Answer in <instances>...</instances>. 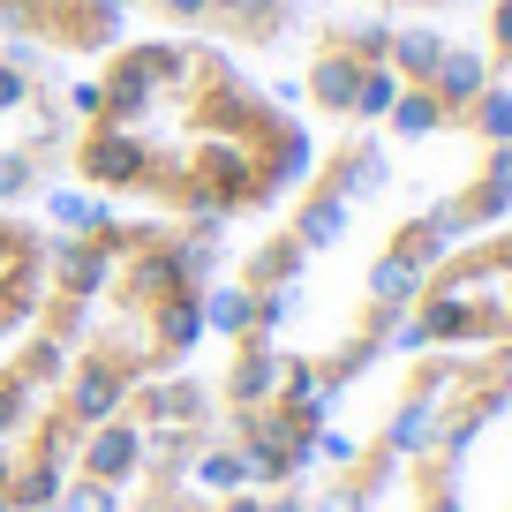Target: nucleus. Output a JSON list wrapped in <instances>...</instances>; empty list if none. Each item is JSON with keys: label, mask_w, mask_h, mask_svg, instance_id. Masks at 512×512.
<instances>
[{"label": "nucleus", "mask_w": 512, "mask_h": 512, "mask_svg": "<svg viewBox=\"0 0 512 512\" xmlns=\"http://www.w3.org/2000/svg\"><path fill=\"white\" fill-rule=\"evenodd\" d=\"M309 159L317 128L302 106L211 38L121 31L76 76L68 181L106 211L234 234L272 219Z\"/></svg>", "instance_id": "obj_3"}, {"label": "nucleus", "mask_w": 512, "mask_h": 512, "mask_svg": "<svg viewBox=\"0 0 512 512\" xmlns=\"http://www.w3.org/2000/svg\"><path fill=\"white\" fill-rule=\"evenodd\" d=\"M512 211V151L482 136L400 144L339 128L317 144L294 196L256 219V241L226 256L211 332H264L302 354L324 392L400 354V324L422 272L452 241Z\"/></svg>", "instance_id": "obj_1"}, {"label": "nucleus", "mask_w": 512, "mask_h": 512, "mask_svg": "<svg viewBox=\"0 0 512 512\" xmlns=\"http://www.w3.org/2000/svg\"><path fill=\"white\" fill-rule=\"evenodd\" d=\"M332 8H377V16H452L467 0H332Z\"/></svg>", "instance_id": "obj_13"}, {"label": "nucleus", "mask_w": 512, "mask_h": 512, "mask_svg": "<svg viewBox=\"0 0 512 512\" xmlns=\"http://www.w3.org/2000/svg\"><path fill=\"white\" fill-rule=\"evenodd\" d=\"M512 415V347H400L332 407L302 512H467V460Z\"/></svg>", "instance_id": "obj_4"}, {"label": "nucleus", "mask_w": 512, "mask_h": 512, "mask_svg": "<svg viewBox=\"0 0 512 512\" xmlns=\"http://www.w3.org/2000/svg\"><path fill=\"white\" fill-rule=\"evenodd\" d=\"M400 347H512V211L422 272Z\"/></svg>", "instance_id": "obj_8"}, {"label": "nucleus", "mask_w": 512, "mask_h": 512, "mask_svg": "<svg viewBox=\"0 0 512 512\" xmlns=\"http://www.w3.org/2000/svg\"><path fill=\"white\" fill-rule=\"evenodd\" d=\"M53 264V226L38 211H0V347L23 332V317L38 309Z\"/></svg>", "instance_id": "obj_11"}, {"label": "nucleus", "mask_w": 512, "mask_h": 512, "mask_svg": "<svg viewBox=\"0 0 512 512\" xmlns=\"http://www.w3.org/2000/svg\"><path fill=\"white\" fill-rule=\"evenodd\" d=\"M294 106L309 128H377L400 144L490 136V76L475 31L445 16H377L317 8L294 38Z\"/></svg>", "instance_id": "obj_5"}, {"label": "nucleus", "mask_w": 512, "mask_h": 512, "mask_svg": "<svg viewBox=\"0 0 512 512\" xmlns=\"http://www.w3.org/2000/svg\"><path fill=\"white\" fill-rule=\"evenodd\" d=\"M505 512H512V497H505Z\"/></svg>", "instance_id": "obj_14"}, {"label": "nucleus", "mask_w": 512, "mask_h": 512, "mask_svg": "<svg viewBox=\"0 0 512 512\" xmlns=\"http://www.w3.org/2000/svg\"><path fill=\"white\" fill-rule=\"evenodd\" d=\"M475 46H482V76H490V136L512 151V0H482Z\"/></svg>", "instance_id": "obj_12"}, {"label": "nucleus", "mask_w": 512, "mask_h": 512, "mask_svg": "<svg viewBox=\"0 0 512 512\" xmlns=\"http://www.w3.org/2000/svg\"><path fill=\"white\" fill-rule=\"evenodd\" d=\"M128 31L121 0H0V38L46 53L61 68H83Z\"/></svg>", "instance_id": "obj_10"}, {"label": "nucleus", "mask_w": 512, "mask_h": 512, "mask_svg": "<svg viewBox=\"0 0 512 512\" xmlns=\"http://www.w3.org/2000/svg\"><path fill=\"white\" fill-rule=\"evenodd\" d=\"M226 234L91 204L53 234L38 309L0 347V512H53L91 430L211 339Z\"/></svg>", "instance_id": "obj_2"}, {"label": "nucleus", "mask_w": 512, "mask_h": 512, "mask_svg": "<svg viewBox=\"0 0 512 512\" xmlns=\"http://www.w3.org/2000/svg\"><path fill=\"white\" fill-rule=\"evenodd\" d=\"M68 121L76 76L0 38V211H38L68 181Z\"/></svg>", "instance_id": "obj_7"}, {"label": "nucleus", "mask_w": 512, "mask_h": 512, "mask_svg": "<svg viewBox=\"0 0 512 512\" xmlns=\"http://www.w3.org/2000/svg\"><path fill=\"white\" fill-rule=\"evenodd\" d=\"M128 16H144L151 31H189L211 46L241 53V61H272L294 53L302 23L317 16V0H121Z\"/></svg>", "instance_id": "obj_9"}, {"label": "nucleus", "mask_w": 512, "mask_h": 512, "mask_svg": "<svg viewBox=\"0 0 512 512\" xmlns=\"http://www.w3.org/2000/svg\"><path fill=\"white\" fill-rule=\"evenodd\" d=\"M53 512H302V482H264L241 460L211 377L189 362L98 422Z\"/></svg>", "instance_id": "obj_6"}]
</instances>
